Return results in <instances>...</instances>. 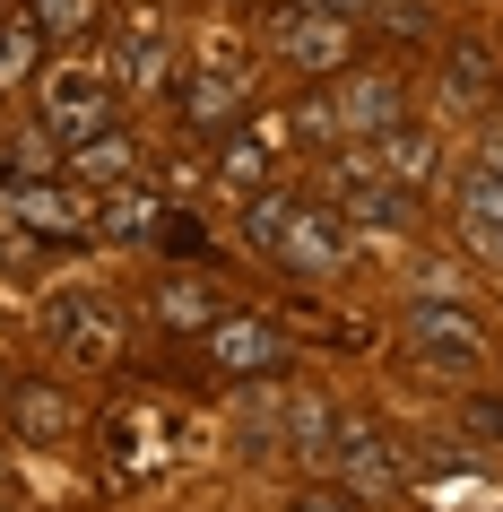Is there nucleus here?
<instances>
[{
    "instance_id": "1a4fd4ad",
    "label": "nucleus",
    "mask_w": 503,
    "mask_h": 512,
    "mask_svg": "<svg viewBox=\"0 0 503 512\" xmlns=\"http://www.w3.org/2000/svg\"><path fill=\"white\" fill-rule=\"evenodd\" d=\"M321 469H330L356 504H382V495H399V486H408V469H399V452H391V434L365 426V417H339V426H330Z\"/></svg>"
},
{
    "instance_id": "a878e982",
    "label": "nucleus",
    "mask_w": 503,
    "mask_h": 512,
    "mask_svg": "<svg viewBox=\"0 0 503 512\" xmlns=\"http://www.w3.org/2000/svg\"><path fill=\"white\" fill-rule=\"evenodd\" d=\"M0 391H9V382H0Z\"/></svg>"
},
{
    "instance_id": "423d86ee",
    "label": "nucleus",
    "mask_w": 503,
    "mask_h": 512,
    "mask_svg": "<svg viewBox=\"0 0 503 512\" xmlns=\"http://www.w3.org/2000/svg\"><path fill=\"white\" fill-rule=\"evenodd\" d=\"M269 53L295 79H339L347 61L365 53V27L356 18H321V9H295V0H269Z\"/></svg>"
},
{
    "instance_id": "0eeeda50",
    "label": "nucleus",
    "mask_w": 503,
    "mask_h": 512,
    "mask_svg": "<svg viewBox=\"0 0 503 512\" xmlns=\"http://www.w3.org/2000/svg\"><path fill=\"white\" fill-rule=\"evenodd\" d=\"M200 365H209L217 382H278L295 365V339L269 313H217L209 330H200Z\"/></svg>"
},
{
    "instance_id": "9b49d317",
    "label": "nucleus",
    "mask_w": 503,
    "mask_h": 512,
    "mask_svg": "<svg viewBox=\"0 0 503 512\" xmlns=\"http://www.w3.org/2000/svg\"><path fill=\"white\" fill-rule=\"evenodd\" d=\"M174 113H183L191 139L235 131L243 113H261V79L252 70H191V79H174Z\"/></svg>"
},
{
    "instance_id": "b1692460",
    "label": "nucleus",
    "mask_w": 503,
    "mask_h": 512,
    "mask_svg": "<svg viewBox=\"0 0 503 512\" xmlns=\"http://www.w3.org/2000/svg\"><path fill=\"white\" fill-rule=\"evenodd\" d=\"M469 426H477V434H495V443H503V391H477V400H469Z\"/></svg>"
},
{
    "instance_id": "f3484780",
    "label": "nucleus",
    "mask_w": 503,
    "mask_h": 512,
    "mask_svg": "<svg viewBox=\"0 0 503 512\" xmlns=\"http://www.w3.org/2000/svg\"><path fill=\"white\" fill-rule=\"evenodd\" d=\"M139 157H148V148H139L131 131H96V139H79V148H70V174L105 191V183H131Z\"/></svg>"
},
{
    "instance_id": "412c9836",
    "label": "nucleus",
    "mask_w": 503,
    "mask_h": 512,
    "mask_svg": "<svg viewBox=\"0 0 503 512\" xmlns=\"http://www.w3.org/2000/svg\"><path fill=\"white\" fill-rule=\"evenodd\" d=\"M27 18L44 27V44H79L105 27V0H27Z\"/></svg>"
},
{
    "instance_id": "393cba45",
    "label": "nucleus",
    "mask_w": 503,
    "mask_h": 512,
    "mask_svg": "<svg viewBox=\"0 0 503 512\" xmlns=\"http://www.w3.org/2000/svg\"><path fill=\"white\" fill-rule=\"evenodd\" d=\"M469 165H486V174H503V122H495L486 139H477V157H469Z\"/></svg>"
},
{
    "instance_id": "7ed1b4c3",
    "label": "nucleus",
    "mask_w": 503,
    "mask_h": 512,
    "mask_svg": "<svg viewBox=\"0 0 503 512\" xmlns=\"http://www.w3.org/2000/svg\"><path fill=\"white\" fill-rule=\"evenodd\" d=\"M391 122H408V79H399L391 61L382 70L347 61L339 79H321L313 105H295V139H373V131H391Z\"/></svg>"
},
{
    "instance_id": "dca6fc26",
    "label": "nucleus",
    "mask_w": 503,
    "mask_h": 512,
    "mask_svg": "<svg viewBox=\"0 0 503 512\" xmlns=\"http://www.w3.org/2000/svg\"><path fill=\"white\" fill-rule=\"evenodd\" d=\"M451 217H460V235H469V243H495V252H503V174L469 165L460 191H451Z\"/></svg>"
},
{
    "instance_id": "4468645a",
    "label": "nucleus",
    "mask_w": 503,
    "mask_h": 512,
    "mask_svg": "<svg viewBox=\"0 0 503 512\" xmlns=\"http://www.w3.org/2000/svg\"><path fill=\"white\" fill-rule=\"evenodd\" d=\"M0 408H9V434H18V443H70V434H79L70 391L44 382V374H18L9 391H0Z\"/></svg>"
},
{
    "instance_id": "f257e3e1",
    "label": "nucleus",
    "mask_w": 503,
    "mask_h": 512,
    "mask_svg": "<svg viewBox=\"0 0 503 512\" xmlns=\"http://www.w3.org/2000/svg\"><path fill=\"white\" fill-rule=\"evenodd\" d=\"M243 243H252V261L304 278V287L347 278V252H356V243H347V217L330 209V200H313V191H252Z\"/></svg>"
},
{
    "instance_id": "39448f33",
    "label": "nucleus",
    "mask_w": 503,
    "mask_h": 512,
    "mask_svg": "<svg viewBox=\"0 0 503 512\" xmlns=\"http://www.w3.org/2000/svg\"><path fill=\"white\" fill-rule=\"evenodd\" d=\"M399 339H408V356H417L425 374L443 382H469L495 365V339H486V313H469L460 296H408V313H399Z\"/></svg>"
},
{
    "instance_id": "4be33fe9",
    "label": "nucleus",
    "mask_w": 503,
    "mask_h": 512,
    "mask_svg": "<svg viewBox=\"0 0 503 512\" xmlns=\"http://www.w3.org/2000/svg\"><path fill=\"white\" fill-rule=\"evenodd\" d=\"M217 313H226V304H217L209 287H191V278H174V287H157V322H165V330H191V339H200V330H209Z\"/></svg>"
},
{
    "instance_id": "6ab92c4d",
    "label": "nucleus",
    "mask_w": 503,
    "mask_h": 512,
    "mask_svg": "<svg viewBox=\"0 0 503 512\" xmlns=\"http://www.w3.org/2000/svg\"><path fill=\"white\" fill-rule=\"evenodd\" d=\"M269 139H287V122H278V131H269V122H252V131H235L226 139V157H217V174H226V183L235 191H269Z\"/></svg>"
},
{
    "instance_id": "9d476101",
    "label": "nucleus",
    "mask_w": 503,
    "mask_h": 512,
    "mask_svg": "<svg viewBox=\"0 0 503 512\" xmlns=\"http://www.w3.org/2000/svg\"><path fill=\"white\" fill-rule=\"evenodd\" d=\"M35 122L61 139V148H79V139L113 131V87L105 79H87V70H35Z\"/></svg>"
},
{
    "instance_id": "5701e85b",
    "label": "nucleus",
    "mask_w": 503,
    "mask_h": 512,
    "mask_svg": "<svg viewBox=\"0 0 503 512\" xmlns=\"http://www.w3.org/2000/svg\"><path fill=\"white\" fill-rule=\"evenodd\" d=\"M287 512H365V504H356V495H339V486H304Z\"/></svg>"
},
{
    "instance_id": "6e6552de",
    "label": "nucleus",
    "mask_w": 503,
    "mask_h": 512,
    "mask_svg": "<svg viewBox=\"0 0 503 512\" xmlns=\"http://www.w3.org/2000/svg\"><path fill=\"white\" fill-rule=\"evenodd\" d=\"M313 200H330L347 226H373V235H408V226H417V191H399L391 174H373L365 157H330L321 183H313Z\"/></svg>"
},
{
    "instance_id": "2eb2a0df",
    "label": "nucleus",
    "mask_w": 503,
    "mask_h": 512,
    "mask_svg": "<svg viewBox=\"0 0 503 512\" xmlns=\"http://www.w3.org/2000/svg\"><path fill=\"white\" fill-rule=\"evenodd\" d=\"M113 87H131V96H174V44L165 27L139 9V27L113 35Z\"/></svg>"
},
{
    "instance_id": "a211bd4d",
    "label": "nucleus",
    "mask_w": 503,
    "mask_h": 512,
    "mask_svg": "<svg viewBox=\"0 0 503 512\" xmlns=\"http://www.w3.org/2000/svg\"><path fill=\"white\" fill-rule=\"evenodd\" d=\"M44 70V27L27 9H0V87H35Z\"/></svg>"
},
{
    "instance_id": "ddd939ff",
    "label": "nucleus",
    "mask_w": 503,
    "mask_h": 512,
    "mask_svg": "<svg viewBox=\"0 0 503 512\" xmlns=\"http://www.w3.org/2000/svg\"><path fill=\"white\" fill-rule=\"evenodd\" d=\"M365 165H373V174H391L399 191H434V183H443V139L425 131V122H391V131L365 139Z\"/></svg>"
},
{
    "instance_id": "aec40b11",
    "label": "nucleus",
    "mask_w": 503,
    "mask_h": 512,
    "mask_svg": "<svg viewBox=\"0 0 503 512\" xmlns=\"http://www.w3.org/2000/svg\"><path fill=\"white\" fill-rule=\"evenodd\" d=\"M157 200L148 191H113V200H96V243H148L157 235Z\"/></svg>"
},
{
    "instance_id": "20e7f679",
    "label": "nucleus",
    "mask_w": 503,
    "mask_h": 512,
    "mask_svg": "<svg viewBox=\"0 0 503 512\" xmlns=\"http://www.w3.org/2000/svg\"><path fill=\"white\" fill-rule=\"evenodd\" d=\"M44 348L70 356L79 374H113L131 356V313L113 287H53L44 296Z\"/></svg>"
},
{
    "instance_id": "f8f14e48",
    "label": "nucleus",
    "mask_w": 503,
    "mask_h": 512,
    "mask_svg": "<svg viewBox=\"0 0 503 512\" xmlns=\"http://www.w3.org/2000/svg\"><path fill=\"white\" fill-rule=\"evenodd\" d=\"M503 87V53L486 44V35H443V70H434V96H443L451 113H486Z\"/></svg>"
},
{
    "instance_id": "f03ea898",
    "label": "nucleus",
    "mask_w": 503,
    "mask_h": 512,
    "mask_svg": "<svg viewBox=\"0 0 503 512\" xmlns=\"http://www.w3.org/2000/svg\"><path fill=\"white\" fill-rule=\"evenodd\" d=\"M96 235V191L70 174H0V243L35 252V243H87Z\"/></svg>"
}]
</instances>
